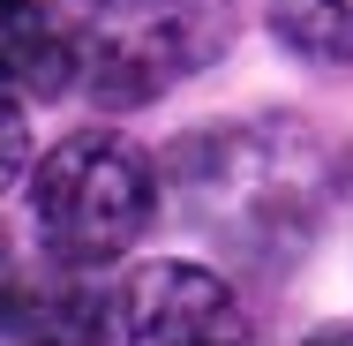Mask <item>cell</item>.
I'll return each mask as SVG.
<instances>
[{
	"label": "cell",
	"instance_id": "obj_1",
	"mask_svg": "<svg viewBox=\"0 0 353 346\" xmlns=\"http://www.w3.org/2000/svg\"><path fill=\"white\" fill-rule=\"evenodd\" d=\"M233 46V0H105L83 23V98L98 113H128L203 75Z\"/></svg>",
	"mask_w": 353,
	"mask_h": 346
},
{
	"label": "cell",
	"instance_id": "obj_2",
	"mask_svg": "<svg viewBox=\"0 0 353 346\" xmlns=\"http://www.w3.org/2000/svg\"><path fill=\"white\" fill-rule=\"evenodd\" d=\"M158 211V173L121 128H75L30 181V218L61 264H113Z\"/></svg>",
	"mask_w": 353,
	"mask_h": 346
},
{
	"label": "cell",
	"instance_id": "obj_3",
	"mask_svg": "<svg viewBox=\"0 0 353 346\" xmlns=\"http://www.w3.org/2000/svg\"><path fill=\"white\" fill-rule=\"evenodd\" d=\"M105 331L143 346H196V339H248L233 286L203 264H143L121 294H105Z\"/></svg>",
	"mask_w": 353,
	"mask_h": 346
},
{
	"label": "cell",
	"instance_id": "obj_4",
	"mask_svg": "<svg viewBox=\"0 0 353 346\" xmlns=\"http://www.w3.org/2000/svg\"><path fill=\"white\" fill-rule=\"evenodd\" d=\"M83 68V30L53 0H0V83L15 98H61Z\"/></svg>",
	"mask_w": 353,
	"mask_h": 346
},
{
	"label": "cell",
	"instance_id": "obj_5",
	"mask_svg": "<svg viewBox=\"0 0 353 346\" xmlns=\"http://www.w3.org/2000/svg\"><path fill=\"white\" fill-rule=\"evenodd\" d=\"M263 15L293 61L353 68V0H263Z\"/></svg>",
	"mask_w": 353,
	"mask_h": 346
},
{
	"label": "cell",
	"instance_id": "obj_6",
	"mask_svg": "<svg viewBox=\"0 0 353 346\" xmlns=\"http://www.w3.org/2000/svg\"><path fill=\"white\" fill-rule=\"evenodd\" d=\"M23 166H30V121H23V98L0 83V196L23 181Z\"/></svg>",
	"mask_w": 353,
	"mask_h": 346
},
{
	"label": "cell",
	"instance_id": "obj_7",
	"mask_svg": "<svg viewBox=\"0 0 353 346\" xmlns=\"http://www.w3.org/2000/svg\"><path fill=\"white\" fill-rule=\"evenodd\" d=\"M0 294H8V249H0Z\"/></svg>",
	"mask_w": 353,
	"mask_h": 346
}]
</instances>
